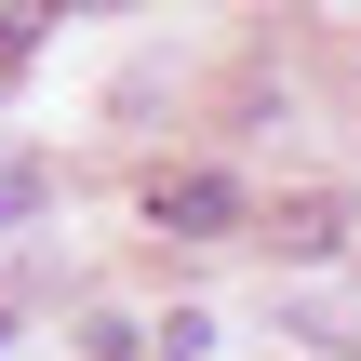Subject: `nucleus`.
<instances>
[{"label":"nucleus","mask_w":361,"mask_h":361,"mask_svg":"<svg viewBox=\"0 0 361 361\" xmlns=\"http://www.w3.org/2000/svg\"><path fill=\"white\" fill-rule=\"evenodd\" d=\"M147 214H161V228H228V214H241V188H228V174H161V188H147Z\"/></svg>","instance_id":"1"},{"label":"nucleus","mask_w":361,"mask_h":361,"mask_svg":"<svg viewBox=\"0 0 361 361\" xmlns=\"http://www.w3.org/2000/svg\"><path fill=\"white\" fill-rule=\"evenodd\" d=\"M0 348H13V308H0Z\"/></svg>","instance_id":"2"}]
</instances>
